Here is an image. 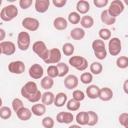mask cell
Masks as SVG:
<instances>
[{"instance_id":"41","label":"cell","mask_w":128,"mask_h":128,"mask_svg":"<svg viewBox=\"0 0 128 128\" xmlns=\"http://www.w3.org/2000/svg\"><path fill=\"white\" fill-rule=\"evenodd\" d=\"M42 126L44 128H53L54 127V124H55V121L52 117L50 116H46L42 119V122H41Z\"/></svg>"},{"instance_id":"55","label":"cell","mask_w":128,"mask_h":128,"mask_svg":"<svg viewBox=\"0 0 128 128\" xmlns=\"http://www.w3.org/2000/svg\"><path fill=\"white\" fill-rule=\"evenodd\" d=\"M1 4H2V1H1V0H0V6H1Z\"/></svg>"},{"instance_id":"31","label":"cell","mask_w":128,"mask_h":128,"mask_svg":"<svg viewBox=\"0 0 128 128\" xmlns=\"http://www.w3.org/2000/svg\"><path fill=\"white\" fill-rule=\"evenodd\" d=\"M88 115V121H87V125L92 127L95 126L98 123V114L94 111H88L87 112Z\"/></svg>"},{"instance_id":"7","label":"cell","mask_w":128,"mask_h":128,"mask_svg":"<svg viewBox=\"0 0 128 128\" xmlns=\"http://www.w3.org/2000/svg\"><path fill=\"white\" fill-rule=\"evenodd\" d=\"M38 90H39L38 86L34 81H28L22 86L20 92H21V95L25 99H28L30 96H32L34 93H36Z\"/></svg>"},{"instance_id":"39","label":"cell","mask_w":128,"mask_h":128,"mask_svg":"<svg viewBox=\"0 0 128 128\" xmlns=\"http://www.w3.org/2000/svg\"><path fill=\"white\" fill-rule=\"evenodd\" d=\"M85 93L82 91V90H79V89H75L72 93V99L78 101V102H81L85 99Z\"/></svg>"},{"instance_id":"17","label":"cell","mask_w":128,"mask_h":128,"mask_svg":"<svg viewBox=\"0 0 128 128\" xmlns=\"http://www.w3.org/2000/svg\"><path fill=\"white\" fill-rule=\"evenodd\" d=\"M76 12L78 14H83V15H86L89 10H90V4L88 1L86 0H79L76 4Z\"/></svg>"},{"instance_id":"34","label":"cell","mask_w":128,"mask_h":128,"mask_svg":"<svg viewBox=\"0 0 128 128\" xmlns=\"http://www.w3.org/2000/svg\"><path fill=\"white\" fill-rule=\"evenodd\" d=\"M74 51H75V48H74V45L73 44L68 43V42L65 43V44H63V46H62V52H63L64 55H66V56H72L73 53H74Z\"/></svg>"},{"instance_id":"19","label":"cell","mask_w":128,"mask_h":128,"mask_svg":"<svg viewBox=\"0 0 128 128\" xmlns=\"http://www.w3.org/2000/svg\"><path fill=\"white\" fill-rule=\"evenodd\" d=\"M67 102V95L64 92H59L55 95L53 104L56 107H63Z\"/></svg>"},{"instance_id":"33","label":"cell","mask_w":128,"mask_h":128,"mask_svg":"<svg viewBox=\"0 0 128 128\" xmlns=\"http://www.w3.org/2000/svg\"><path fill=\"white\" fill-rule=\"evenodd\" d=\"M12 116V110L8 106H2L0 108V118L3 120H7Z\"/></svg>"},{"instance_id":"16","label":"cell","mask_w":128,"mask_h":128,"mask_svg":"<svg viewBox=\"0 0 128 128\" xmlns=\"http://www.w3.org/2000/svg\"><path fill=\"white\" fill-rule=\"evenodd\" d=\"M98 98L102 101H109L113 98V91L111 88L109 87H103V88H100L99 90V95H98Z\"/></svg>"},{"instance_id":"23","label":"cell","mask_w":128,"mask_h":128,"mask_svg":"<svg viewBox=\"0 0 128 128\" xmlns=\"http://www.w3.org/2000/svg\"><path fill=\"white\" fill-rule=\"evenodd\" d=\"M32 114L35 116H43L46 112V106L42 103H36L32 105V108L30 109Z\"/></svg>"},{"instance_id":"32","label":"cell","mask_w":128,"mask_h":128,"mask_svg":"<svg viewBox=\"0 0 128 128\" xmlns=\"http://www.w3.org/2000/svg\"><path fill=\"white\" fill-rule=\"evenodd\" d=\"M66 107L69 111L71 112H74V111H78L79 108H80V102L74 100V99H70V100H67L66 102Z\"/></svg>"},{"instance_id":"49","label":"cell","mask_w":128,"mask_h":128,"mask_svg":"<svg viewBox=\"0 0 128 128\" xmlns=\"http://www.w3.org/2000/svg\"><path fill=\"white\" fill-rule=\"evenodd\" d=\"M52 3H53V5H54L55 7H57V8H62L63 6L66 5L67 1H66V0H53Z\"/></svg>"},{"instance_id":"13","label":"cell","mask_w":128,"mask_h":128,"mask_svg":"<svg viewBox=\"0 0 128 128\" xmlns=\"http://www.w3.org/2000/svg\"><path fill=\"white\" fill-rule=\"evenodd\" d=\"M74 120V116L71 112L61 111L56 115V121L61 124H70Z\"/></svg>"},{"instance_id":"53","label":"cell","mask_w":128,"mask_h":128,"mask_svg":"<svg viewBox=\"0 0 128 128\" xmlns=\"http://www.w3.org/2000/svg\"><path fill=\"white\" fill-rule=\"evenodd\" d=\"M2 104H3V101H2V98L0 97V108L2 107Z\"/></svg>"},{"instance_id":"8","label":"cell","mask_w":128,"mask_h":128,"mask_svg":"<svg viewBox=\"0 0 128 128\" xmlns=\"http://www.w3.org/2000/svg\"><path fill=\"white\" fill-rule=\"evenodd\" d=\"M22 26H23L24 29H26L28 31H31V32H34V31H37L39 29L40 22L36 18H33V17H25L22 20Z\"/></svg>"},{"instance_id":"51","label":"cell","mask_w":128,"mask_h":128,"mask_svg":"<svg viewBox=\"0 0 128 128\" xmlns=\"http://www.w3.org/2000/svg\"><path fill=\"white\" fill-rule=\"evenodd\" d=\"M127 84H128V80H125L124 85H123V89H124V92H125V93H128V90H127Z\"/></svg>"},{"instance_id":"4","label":"cell","mask_w":128,"mask_h":128,"mask_svg":"<svg viewBox=\"0 0 128 128\" xmlns=\"http://www.w3.org/2000/svg\"><path fill=\"white\" fill-rule=\"evenodd\" d=\"M31 45V38L28 32L22 31L17 36V47L21 51H27Z\"/></svg>"},{"instance_id":"54","label":"cell","mask_w":128,"mask_h":128,"mask_svg":"<svg viewBox=\"0 0 128 128\" xmlns=\"http://www.w3.org/2000/svg\"><path fill=\"white\" fill-rule=\"evenodd\" d=\"M1 54H2V52H1V48H0V55H1Z\"/></svg>"},{"instance_id":"26","label":"cell","mask_w":128,"mask_h":128,"mask_svg":"<svg viewBox=\"0 0 128 128\" xmlns=\"http://www.w3.org/2000/svg\"><path fill=\"white\" fill-rule=\"evenodd\" d=\"M100 19H101L102 23H104L106 25H113L116 22V18H113L112 16H110L109 13H108V11H107V9L101 12Z\"/></svg>"},{"instance_id":"21","label":"cell","mask_w":128,"mask_h":128,"mask_svg":"<svg viewBox=\"0 0 128 128\" xmlns=\"http://www.w3.org/2000/svg\"><path fill=\"white\" fill-rule=\"evenodd\" d=\"M80 24H81V28L82 29H90L94 25V19H93L92 16L84 15V16L81 17Z\"/></svg>"},{"instance_id":"3","label":"cell","mask_w":128,"mask_h":128,"mask_svg":"<svg viewBox=\"0 0 128 128\" xmlns=\"http://www.w3.org/2000/svg\"><path fill=\"white\" fill-rule=\"evenodd\" d=\"M69 64L78 71H84L88 67V61L83 56H71L69 58Z\"/></svg>"},{"instance_id":"40","label":"cell","mask_w":128,"mask_h":128,"mask_svg":"<svg viewBox=\"0 0 128 128\" xmlns=\"http://www.w3.org/2000/svg\"><path fill=\"white\" fill-rule=\"evenodd\" d=\"M11 105H12V109H13L14 112H18L21 108L24 107V105H23V101H22L20 98H14V99L12 100Z\"/></svg>"},{"instance_id":"2","label":"cell","mask_w":128,"mask_h":128,"mask_svg":"<svg viewBox=\"0 0 128 128\" xmlns=\"http://www.w3.org/2000/svg\"><path fill=\"white\" fill-rule=\"evenodd\" d=\"M32 50H33V52H34L39 58H41L43 61L47 58L48 53H49V49L47 48L45 42H43V41H41V40H38V41H36V42H34V43L32 44Z\"/></svg>"},{"instance_id":"38","label":"cell","mask_w":128,"mask_h":128,"mask_svg":"<svg viewBox=\"0 0 128 128\" xmlns=\"http://www.w3.org/2000/svg\"><path fill=\"white\" fill-rule=\"evenodd\" d=\"M98 35L101 40H109L111 38V31L108 28H101L98 32Z\"/></svg>"},{"instance_id":"42","label":"cell","mask_w":128,"mask_h":128,"mask_svg":"<svg viewBox=\"0 0 128 128\" xmlns=\"http://www.w3.org/2000/svg\"><path fill=\"white\" fill-rule=\"evenodd\" d=\"M47 76L54 79L56 77H58V69L56 65H49L47 68Z\"/></svg>"},{"instance_id":"28","label":"cell","mask_w":128,"mask_h":128,"mask_svg":"<svg viewBox=\"0 0 128 128\" xmlns=\"http://www.w3.org/2000/svg\"><path fill=\"white\" fill-rule=\"evenodd\" d=\"M57 69H58V77H64L67 76L68 72H69V66L64 63V62H59L56 64Z\"/></svg>"},{"instance_id":"1","label":"cell","mask_w":128,"mask_h":128,"mask_svg":"<svg viewBox=\"0 0 128 128\" xmlns=\"http://www.w3.org/2000/svg\"><path fill=\"white\" fill-rule=\"evenodd\" d=\"M17 15H18V8L13 4L5 6L0 11V18L4 22L12 21Z\"/></svg>"},{"instance_id":"52","label":"cell","mask_w":128,"mask_h":128,"mask_svg":"<svg viewBox=\"0 0 128 128\" xmlns=\"http://www.w3.org/2000/svg\"><path fill=\"white\" fill-rule=\"evenodd\" d=\"M68 128H82V127H81L80 125H78V124H77V125H70Z\"/></svg>"},{"instance_id":"24","label":"cell","mask_w":128,"mask_h":128,"mask_svg":"<svg viewBox=\"0 0 128 128\" xmlns=\"http://www.w3.org/2000/svg\"><path fill=\"white\" fill-rule=\"evenodd\" d=\"M99 90L100 88L97 85H89L86 88V95L90 99H97L99 95Z\"/></svg>"},{"instance_id":"22","label":"cell","mask_w":128,"mask_h":128,"mask_svg":"<svg viewBox=\"0 0 128 128\" xmlns=\"http://www.w3.org/2000/svg\"><path fill=\"white\" fill-rule=\"evenodd\" d=\"M70 37L74 40H82L85 37V30L80 27H75L70 31Z\"/></svg>"},{"instance_id":"29","label":"cell","mask_w":128,"mask_h":128,"mask_svg":"<svg viewBox=\"0 0 128 128\" xmlns=\"http://www.w3.org/2000/svg\"><path fill=\"white\" fill-rule=\"evenodd\" d=\"M40 84H41V87H42L44 90L49 91V90L53 87V85H54V80H53L52 78L48 77V76H45V77H42Z\"/></svg>"},{"instance_id":"35","label":"cell","mask_w":128,"mask_h":128,"mask_svg":"<svg viewBox=\"0 0 128 128\" xmlns=\"http://www.w3.org/2000/svg\"><path fill=\"white\" fill-rule=\"evenodd\" d=\"M81 20V16L80 14H78L76 11H73V12H70L69 15H68V19H67V22L71 23V24H78Z\"/></svg>"},{"instance_id":"30","label":"cell","mask_w":128,"mask_h":128,"mask_svg":"<svg viewBox=\"0 0 128 128\" xmlns=\"http://www.w3.org/2000/svg\"><path fill=\"white\" fill-rule=\"evenodd\" d=\"M90 73L93 75H99L103 71V66L100 62H92L90 64Z\"/></svg>"},{"instance_id":"48","label":"cell","mask_w":128,"mask_h":128,"mask_svg":"<svg viewBox=\"0 0 128 128\" xmlns=\"http://www.w3.org/2000/svg\"><path fill=\"white\" fill-rule=\"evenodd\" d=\"M93 3L98 8H103L108 4V0H93Z\"/></svg>"},{"instance_id":"44","label":"cell","mask_w":128,"mask_h":128,"mask_svg":"<svg viewBox=\"0 0 128 128\" xmlns=\"http://www.w3.org/2000/svg\"><path fill=\"white\" fill-rule=\"evenodd\" d=\"M119 123L124 128H128V113L123 112L119 115Z\"/></svg>"},{"instance_id":"20","label":"cell","mask_w":128,"mask_h":128,"mask_svg":"<svg viewBox=\"0 0 128 128\" xmlns=\"http://www.w3.org/2000/svg\"><path fill=\"white\" fill-rule=\"evenodd\" d=\"M16 115L21 121H28L32 117V112H31V110L29 108L23 107L18 112H16Z\"/></svg>"},{"instance_id":"46","label":"cell","mask_w":128,"mask_h":128,"mask_svg":"<svg viewBox=\"0 0 128 128\" xmlns=\"http://www.w3.org/2000/svg\"><path fill=\"white\" fill-rule=\"evenodd\" d=\"M41 96H42V93L40 92V90H38L36 93H34L32 96H30L27 100H28L30 103H37L38 101L41 100Z\"/></svg>"},{"instance_id":"9","label":"cell","mask_w":128,"mask_h":128,"mask_svg":"<svg viewBox=\"0 0 128 128\" xmlns=\"http://www.w3.org/2000/svg\"><path fill=\"white\" fill-rule=\"evenodd\" d=\"M61 51L58 49V48H52L49 50V53H48V56L47 58L44 60V62L46 64H57L60 62L61 60Z\"/></svg>"},{"instance_id":"37","label":"cell","mask_w":128,"mask_h":128,"mask_svg":"<svg viewBox=\"0 0 128 128\" xmlns=\"http://www.w3.org/2000/svg\"><path fill=\"white\" fill-rule=\"evenodd\" d=\"M80 81L83 84L88 85V84H90L93 81V75L90 72H83L81 74V76H80Z\"/></svg>"},{"instance_id":"10","label":"cell","mask_w":128,"mask_h":128,"mask_svg":"<svg viewBox=\"0 0 128 128\" xmlns=\"http://www.w3.org/2000/svg\"><path fill=\"white\" fill-rule=\"evenodd\" d=\"M8 70L12 74H17L20 75L24 73L25 71V64L21 60H16V61H11L8 64Z\"/></svg>"},{"instance_id":"12","label":"cell","mask_w":128,"mask_h":128,"mask_svg":"<svg viewBox=\"0 0 128 128\" xmlns=\"http://www.w3.org/2000/svg\"><path fill=\"white\" fill-rule=\"evenodd\" d=\"M29 76L32 78V79H40L43 77V74H44V69L43 67L38 64V63H35V64H32L29 68Z\"/></svg>"},{"instance_id":"18","label":"cell","mask_w":128,"mask_h":128,"mask_svg":"<svg viewBox=\"0 0 128 128\" xmlns=\"http://www.w3.org/2000/svg\"><path fill=\"white\" fill-rule=\"evenodd\" d=\"M53 27L56 30H59V31L65 30L68 27L67 19H65L64 17H56L53 21Z\"/></svg>"},{"instance_id":"5","label":"cell","mask_w":128,"mask_h":128,"mask_svg":"<svg viewBox=\"0 0 128 128\" xmlns=\"http://www.w3.org/2000/svg\"><path fill=\"white\" fill-rule=\"evenodd\" d=\"M124 3L121 0H114L110 3L109 8L107 9L108 13L110 16H112L113 18H116L117 16H119L120 14L123 13L124 11Z\"/></svg>"},{"instance_id":"14","label":"cell","mask_w":128,"mask_h":128,"mask_svg":"<svg viewBox=\"0 0 128 128\" xmlns=\"http://www.w3.org/2000/svg\"><path fill=\"white\" fill-rule=\"evenodd\" d=\"M78 83H79V79L76 75H73V74H70V75H67L64 79V86L69 89V90H73L75 89L77 86H78Z\"/></svg>"},{"instance_id":"6","label":"cell","mask_w":128,"mask_h":128,"mask_svg":"<svg viewBox=\"0 0 128 128\" xmlns=\"http://www.w3.org/2000/svg\"><path fill=\"white\" fill-rule=\"evenodd\" d=\"M122 50V43L118 37H111L108 43V52L112 56H117Z\"/></svg>"},{"instance_id":"45","label":"cell","mask_w":128,"mask_h":128,"mask_svg":"<svg viewBox=\"0 0 128 128\" xmlns=\"http://www.w3.org/2000/svg\"><path fill=\"white\" fill-rule=\"evenodd\" d=\"M94 55L97 59L99 60H104L107 56V50L106 48L104 49H100V50H97V51H94Z\"/></svg>"},{"instance_id":"25","label":"cell","mask_w":128,"mask_h":128,"mask_svg":"<svg viewBox=\"0 0 128 128\" xmlns=\"http://www.w3.org/2000/svg\"><path fill=\"white\" fill-rule=\"evenodd\" d=\"M54 97H55V95L51 91H45L44 93H42V96H41L42 104H44L45 106L52 105L53 101H54Z\"/></svg>"},{"instance_id":"50","label":"cell","mask_w":128,"mask_h":128,"mask_svg":"<svg viewBox=\"0 0 128 128\" xmlns=\"http://www.w3.org/2000/svg\"><path fill=\"white\" fill-rule=\"evenodd\" d=\"M5 37H6V31L3 28H0V42L4 41Z\"/></svg>"},{"instance_id":"43","label":"cell","mask_w":128,"mask_h":128,"mask_svg":"<svg viewBox=\"0 0 128 128\" xmlns=\"http://www.w3.org/2000/svg\"><path fill=\"white\" fill-rule=\"evenodd\" d=\"M105 48V43L103 40L101 39H96L92 42V49L93 51H97L100 49H104Z\"/></svg>"},{"instance_id":"15","label":"cell","mask_w":128,"mask_h":128,"mask_svg":"<svg viewBox=\"0 0 128 128\" xmlns=\"http://www.w3.org/2000/svg\"><path fill=\"white\" fill-rule=\"evenodd\" d=\"M50 6V1L49 0H35L34 7L35 10L38 13H45Z\"/></svg>"},{"instance_id":"47","label":"cell","mask_w":128,"mask_h":128,"mask_svg":"<svg viewBox=\"0 0 128 128\" xmlns=\"http://www.w3.org/2000/svg\"><path fill=\"white\" fill-rule=\"evenodd\" d=\"M32 3H33L32 0H20L19 1V6L23 10H26V9H28L32 5Z\"/></svg>"},{"instance_id":"11","label":"cell","mask_w":128,"mask_h":128,"mask_svg":"<svg viewBox=\"0 0 128 128\" xmlns=\"http://www.w3.org/2000/svg\"><path fill=\"white\" fill-rule=\"evenodd\" d=\"M0 48L2 54L6 56H11L16 51V45L12 41H2L0 42Z\"/></svg>"},{"instance_id":"36","label":"cell","mask_w":128,"mask_h":128,"mask_svg":"<svg viewBox=\"0 0 128 128\" xmlns=\"http://www.w3.org/2000/svg\"><path fill=\"white\" fill-rule=\"evenodd\" d=\"M116 66L120 69H125L128 67V57L127 56H119L116 60Z\"/></svg>"},{"instance_id":"27","label":"cell","mask_w":128,"mask_h":128,"mask_svg":"<svg viewBox=\"0 0 128 128\" xmlns=\"http://www.w3.org/2000/svg\"><path fill=\"white\" fill-rule=\"evenodd\" d=\"M75 121L77 122L78 125L80 126H84L87 125V121H88V115H87V111H82V112H78L76 117H75Z\"/></svg>"}]
</instances>
